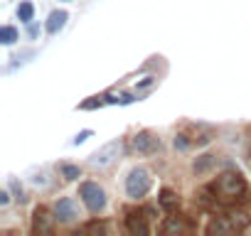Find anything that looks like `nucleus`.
I'll list each match as a JSON object with an SVG mask.
<instances>
[{
  "instance_id": "nucleus-19",
  "label": "nucleus",
  "mask_w": 251,
  "mask_h": 236,
  "mask_svg": "<svg viewBox=\"0 0 251 236\" xmlns=\"http://www.w3.org/2000/svg\"><path fill=\"white\" fill-rule=\"evenodd\" d=\"M81 234H103V226L99 221H91V224L81 226Z\"/></svg>"
},
{
  "instance_id": "nucleus-6",
  "label": "nucleus",
  "mask_w": 251,
  "mask_h": 236,
  "mask_svg": "<svg viewBox=\"0 0 251 236\" xmlns=\"http://www.w3.org/2000/svg\"><path fill=\"white\" fill-rule=\"evenodd\" d=\"M158 148H160V138H158V136H153V133H148V131L133 136V150H138V153H143V155H153Z\"/></svg>"
},
{
  "instance_id": "nucleus-5",
  "label": "nucleus",
  "mask_w": 251,
  "mask_h": 236,
  "mask_svg": "<svg viewBox=\"0 0 251 236\" xmlns=\"http://www.w3.org/2000/svg\"><path fill=\"white\" fill-rule=\"evenodd\" d=\"M54 221H57V214L52 216V212L47 207H37L32 214V231L35 234H52Z\"/></svg>"
},
{
  "instance_id": "nucleus-13",
  "label": "nucleus",
  "mask_w": 251,
  "mask_h": 236,
  "mask_svg": "<svg viewBox=\"0 0 251 236\" xmlns=\"http://www.w3.org/2000/svg\"><path fill=\"white\" fill-rule=\"evenodd\" d=\"M32 15H35V5L32 3H20V8H18V18H20V23H32Z\"/></svg>"
},
{
  "instance_id": "nucleus-3",
  "label": "nucleus",
  "mask_w": 251,
  "mask_h": 236,
  "mask_svg": "<svg viewBox=\"0 0 251 236\" xmlns=\"http://www.w3.org/2000/svg\"><path fill=\"white\" fill-rule=\"evenodd\" d=\"M79 197L84 199L86 209L94 212V214L106 207V194H103V189H101L96 182H84V185L79 187Z\"/></svg>"
},
{
  "instance_id": "nucleus-14",
  "label": "nucleus",
  "mask_w": 251,
  "mask_h": 236,
  "mask_svg": "<svg viewBox=\"0 0 251 236\" xmlns=\"http://www.w3.org/2000/svg\"><path fill=\"white\" fill-rule=\"evenodd\" d=\"M160 231H163V234H180V231H182V224H180L177 216H168V221L160 226Z\"/></svg>"
},
{
  "instance_id": "nucleus-17",
  "label": "nucleus",
  "mask_w": 251,
  "mask_h": 236,
  "mask_svg": "<svg viewBox=\"0 0 251 236\" xmlns=\"http://www.w3.org/2000/svg\"><path fill=\"white\" fill-rule=\"evenodd\" d=\"M212 138H214V133H212L209 128H202V131L195 133L192 143H195V145H207V143H212Z\"/></svg>"
},
{
  "instance_id": "nucleus-22",
  "label": "nucleus",
  "mask_w": 251,
  "mask_h": 236,
  "mask_svg": "<svg viewBox=\"0 0 251 236\" xmlns=\"http://www.w3.org/2000/svg\"><path fill=\"white\" fill-rule=\"evenodd\" d=\"M155 84V76H148V79H143L141 84H138V89H151Z\"/></svg>"
},
{
  "instance_id": "nucleus-8",
  "label": "nucleus",
  "mask_w": 251,
  "mask_h": 236,
  "mask_svg": "<svg viewBox=\"0 0 251 236\" xmlns=\"http://www.w3.org/2000/svg\"><path fill=\"white\" fill-rule=\"evenodd\" d=\"M76 204H74V199H69V197H64V199H59L57 202V207H54V214H57V221H72V219H76Z\"/></svg>"
},
{
  "instance_id": "nucleus-20",
  "label": "nucleus",
  "mask_w": 251,
  "mask_h": 236,
  "mask_svg": "<svg viewBox=\"0 0 251 236\" xmlns=\"http://www.w3.org/2000/svg\"><path fill=\"white\" fill-rule=\"evenodd\" d=\"M10 187H13V192H15V199H18V202H25V194H23V187L18 185V180H10Z\"/></svg>"
},
{
  "instance_id": "nucleus-24",
  "label": "nucleus",
  "mask_w": 251,
  "mask_h": 236,
  "mask_svg": "<svg viewBox=\"0 0 251 236\" xmlns=\"http://www.w3.org/2000/svg\"><path fill=\"white\" fill-rule=\"evenodd\" d=\"M89 136H91V131H81V133H79V136L74 138V145H79V143H84V141H86Z\"/></svg>"
},
{
  "instance_id": "nucleus-12",
  "label": "nucleus",
  "mask_w": 251,
  "mask_h": 236,
  "mask_svg": "<svg viewBox=\"0 0 251 236\" xmlns=\"http://www.w3.org/2000/svg\"><path fill=\"white\" fill-rule=\"evenodd\" d=\"M214 163H217V155H202V158L195 160L192 170H195L197 175H204V172H209V170L214 167Z\"/></svg>"
},
{
  "instance_id": "nucleus-10",
  "label": "nucleus",
  "mask_w": 251,
  "mask_h": 236,
  "mask_svg": "<svg viewBox=\"0 0 251 236\" xmlns=\"http://www.w3.org/2000/svg\"><path fill=\"white\" fill-rule=\"evenodd\" d=\"M64 23H67V13H64V10H54V13L50 15V20H47V32H50V35H57V32L64 27Z\"/></svg>"
},
{
  "instance_id": "nucleus-15",
  "label": "nucleus",
  "mask_w": 251,
  "mask_h": 236,
  "mask_svg": "<svg viewBox=\"0 0 251 236\" xmlns=\"http://www.w3.org/2000/svg\"><path fill=\"white\" fill-rule=\"evenodd\" d=\"M59 175H62L64 180H76V177L81 175V170H79L76 165H67V163H62V165H59Z\"/></svg>"
},
{
  "instance_id": "nucleus-21",
  "label": "nucleus",
  "mask_w": 251,
  "mask_h": 236,
  "mask_svg": "<svg viewBox=\"0 0 251 236\" xmlns=\"http://www.w3.org/2000/svg\"><path fill=\"white\" fill-rule=\"evenodd\" d=\"M175 148H180V150H187V148H190V141H187V136H177V138H175Z\"/></svg>"
},
{
  "instance_id": "nucleus-9",
  "label": "nucleus",
  "mask_w": 251,
  "mask_h": 236,
  "mask_svg": "<svg viewBox=\"0 0 251 236\" xmlns=\"http://www.w3.org/2000/svg\"><path fill=\"white\" fill-rule=\"evenodd\" d=\"M207 231H209V234H234L236 226L231 224L229 216H222V219H214V221L207 226Z\"/></svg>"
},
{
  "instance_id": "nucleus-7",
  "label": "nucleus",
  "mask_w": 251,
  "mask_h": 236,
  "mask_svg": "<svg viewBox=\"0 0 251 236\" xmlns=\"http://www.w3.org/2000/svg\"><path fill=\"white\" fill-rule=\"evenodd\" d=\"M126 229L133 236H146L148 234L146 216H141V212H128V216H126Z\"/></svg>"
},
{
  "instance_id": "nucleus-2",
  "label": "nucleus",
  "mask_w": 251,
  "mask_h": 236,
  "mask_svg": "<svg viewBox=\"0 0 251 236\" xmlns=\"http://www.w3.org/2000/svg\"><path fill=\"white\" fill-rule=\"evenodd\" d=\"M148 189H151V175H148V170H143V167L131 170V175L126 177V192H128V197L141 199V197L148 194Z\"/></svg>"
},
{
  "instance_id": "nucleus-23",
  "label": "nucleus",
  "mask_w": 251,
  "mask_h": 236,
  "mask_svg": "<svg viewBox=\"0 0 251 236\" xmlns=\"http://www.w3.org/2000/svg\"><path fill=\"white\" fill-rule=\"evenodd\" d=\"M103 101H99V98H94V101H86V103H81V108L84 111H89V108H96V106H101Z\"/></svg>"
},
{
  "instance_id": "nucleus-25",
  "label": "nucleus",
  "mask_w": 251,
  "mask_h": 236,
  "mask_svg": "<svg viewBox=\"0 0 251 236\" xmlns=\"http://www.w3.org/2000/svg\"><path fill=\"white\" fill-rule=\"evenodd\" d=\"M8 202H10V194H8V192L3 189V192H0V204H3V207H5Z\"/></svg>"
},
{
  "instance_id": "nucleus-16",
  "label": "nucleus",
  "mask_w": 251,
  "mask_h": 236,
  "mask_svg": "<svg viewBox=\"0 0 251 236\" xmlns=\"http://www.w3.org/2000/svg\"><path fill=\"white\" fill-rule=\"evenodd\" d=\"M15 40H18V30L15 27L5 25L3 30H0V42H3V45H13Z\"/></svg>"
},
{
  "instance_id": "nucleus-4",
  "label": "nucleus",
  "mask_w": 251,
  "mask_h": 236,
  "mask_svg": "<svg viewBox=\"0 0 251 236\" xmlns=\"http://www.w3.org/2000/svg\"><path fill=\"white\" fill-rule=\"evenodd\" d=\"M121 141H111V143H106L103 148H99L94 155H91V165H99V167H106V165H111L116 158H118V153H121Z\"/></svg>"
},
{
  "instance_id": "nucleus-11",
  "label": "nucleus",
  "mask_w": 251,
  "mask_h": 236,
  "mask_svg": "<svg viewBox=\"0 0 251 236\" xmlns=\"http://www.w3.org/2000/svg\"><path fill=\"white\" fill-rule=\"evenodd\" d=\"M158 202H160V207H163V209H168V212H175V209L180 207V197H177L173 189H163Z\"/></svg>"
},
{
  "instance_id": "nucleus-18",
  "label": "nucleus",
  "mask_w": 251,
  "mask_h": 236,
  "mask_svg": "<svg viewBox=\"0 0 251 236\" xmlns=\"http://www.w3.org/2000/svg\"><path fill=\"white\" fill-rule=\"evenodd\" d=\"M229 219H231V224L236 226V231H241V229H246V226H249V216H246L244 212H231V214H229Z\"/></svg>"
},
{
  "instance_id": "nucleus-1",
  "label": "nucleus",
  "mask_w": 251,
  "mask_h": 236,
  "mask_svg": "<svg viewBox=\"0 0 251 236\" xmlns=\"http://www.w3.org/2000/svg\"><path fill=\"white\" fill-rule=\"evenodd\" d=\"M214 194H217L222 202H231V199L246 194V182H244V177H241L239 172L226 170V172H222V175L217 177V182H214Z\"/></svg>"
}]
</instances>
